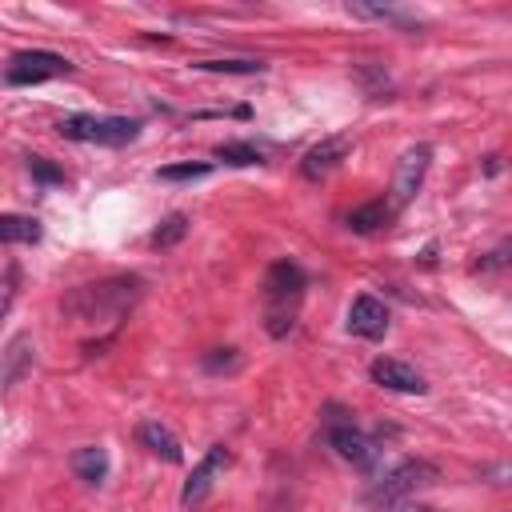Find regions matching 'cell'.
I'll use <instances>...</instances> for the list:
<instances>
[{
  "instance_id": "cell-5",
  "label": "cell",
  "mask_w": 512,
  "mask_h": 512,
  "mask_svg": "<svg viewBox=\"0 0 512 512\" xmlns=\"http://www.w3.org/2000/svg\"><path fill=\"white\" fill-rule=\"evenodd\" d=\"M336 412V408H332ZM328 444L352 464V468H360V472H372L376 468V460H380V444L352 420V416H344V412H336V416H328Z\"/></svg>"
},
{
  "instance_id": "cell-22",
  "label": "cell",
  "mask_w": 512,
  "mask_h": 512,
  "mask_svg": "<svg viewBox=\"0 0 512 512\" xmlns=\"http://www.w3.org/2000/svg\"><path fill=\"white\" fill-rule=\"evenodd\" d=\"M200 364H204V372H212V376H220V372H236V368H240V352H236V348H212Z\"/></svg>"
},
{
  "instance_id": "cell-24",
  "label": "cell",
  "mask_w": 512,
  "mask_h": 512,
  "mask_svg": "<svg viewBox=\"0 0 512 512\" xmlns=\"http://www.w3.org/2000/svg\"><path fill=\"white\" fill-rule=\"evenodd\" d=\"M504 260H508V244H500V248H496V252H488V260H480V264H476V268H480V272H488V268H500V264H504Z\"/></svg>"
},
{
  "instance_id": "cell-16",
  "label": "cell",
  "mask_w": 512,
  "mask_h": 512,
  "mask_svg": "<svg viewBox=\"0 0 512 512\" xmlns=\"http://www.w3.org/2000/svg\"><path fill=\"white\" fill-rule=\"evenodd\" d=\"M40 240V220L20 216V212H0V244H36Z\"/></svg>"
},
{
  "instance_id": "cell-12",
  "label": "cell",
  "mask_w": 512,
  "mask_h": 512,
  "mask_svg": "<svg viewBox=\"0 0 512 512\" xmlns=\"http://www.w3.org/2000/svg\"><path fill=\"white\" fill-rule=\"evenodd\" d=\"M32 364H36V344H32L28 332H16V336L8 340V348L0 352V384H4V388L20 384V380L32 372Z\"/></svg>"
},
{
  "instance_id": "cell-25",
  "label": "cell",
  "mask_w": 512,
  "mask_h": 512,
  "mask_svg": "<svg viewBox=\"0 0 512 512\" xmlns=\"http://www.w3.org/2000/svg\"><path fill=\"white\" fill-rule=\"evenodd\" d=\"M12 296H16V276H8V280L0 284V316L8 312V304H12Z\"/></svg>"
},
{
  "instance_id": "cell-6",
  "label": "cell",
  "mask_w": 512,
  "mask_h": 512,
  "mask_svg": "<svg viewBox=\"0 0 512 512\" xmlns=\"http://www.w3.org/2000/svg\"><path fill=\"white\" fill-rule=\"evenodd\" d=\"M72 64L60 56V52H48V48H24L8 60L4 68V80L16 84V88H32V84H44V80H56V76H68Z\"/></svg>"
},
{
  "instance_id": "cell-15",
  "label": "cell",
  "mask_w": 512,
  "mask_h": 512,
  "mask_svg": "<svg viewBox=\"0 0 512 512\" xmlns=\"http://www.w3.org/2000/svg\"><path fill=\"white\" fill-rule=\"evenodd\" d=\"M72 472H76L84 484H104V480H108V452H104L100 444L76 448V452H72Z\"/></svg>"
},
{
  "instance_id": "cell-11",
  "label": "cell",
  "mask_w": 512,
  "mask_h": 512,
  "mask_svg": "<svg viewBox=\"0 0 512 512\" xmlns=\"http://www.w3.org/2000/svg\"><path fill=\"white\" fill-rule=\"evenodd\" d=\"M348 332L352 336H364V340H380L388 332V308H384V300L360 292L348 304Z\"/></svg>"
},
{
  "instance_id": "cell-18",
  "label": "cell",
  "mask_w": 512,
  "mask_h": 512,
  "mask_svg": "<svg viewBox=\"0 0 512 512\" xmlns=\"http://www.w3.org/2000/svg\"><path fill=\"white\" fill-rule=\"evenodd\" d=\"M208 172H212V164H204V160H180V164H164V168H156V180L188 184V180H204Z\"/></svg>"
},
{
  "instance_id": "cell-13",
  "label": "cell",
  "mask_w": 512,
  "mask_h": 512,
  "mask_svg": "<svg viewBox=\"0 0 512 512\" xmlns=\"http://www.w3.org/2000/svg\"><path fill=\"white\" fill-rule=\"evenodd\" d=\"M136 440H140L152 456H164L168 464H180V460H184V444H180V436H176L168 424H160V420H144V424L136 428Z\"/></svg>"
},
{
  "instance_id": "cell-19",
  "label": "cell",
  "mask_w": 512,
  "mask_h": 512,
  "mask_svg": "<svg viewBox=\"0 0 512 512\" xmlns=\"http://www.w3.org/2000/svg\"><path fill=\"white\" fill-rule=\"evenodd\" d=\"M192 68H200V72H224V76H260L268 64L264 60H196Z\"/></svg>"
},
{
  "instance_id": "cell-9",
  "label": "cell",
  "mask_w": 512,
  "mask_h": 512,
  "mask_svg": "<svg viewBox=\"0 0 512 512\" xmlns=\"http://www.w3.org/2000/svg\"><path fill=\"white\" fill-rule=\"evenodd\" d=\"M348 156H352V136H348V132H332V136L316 140V144L300 156V176H304V180H324V176H332Z\"/></svg>"
},
{
  "instance_id": "cell-8",
  "label": "cell",
  "mask_w": 512,
  "mask_h": 512,
  "mask_svg": "<svg viewBox=\"0 0 512 512\" xmlns=\"http://www.w3.org/2000/svg\"><path fill=\"white\" fill-rule=\"evenodd\" d=\"M228 464H232V452H228V444H212V448H208V452L196 460V468L188 472V480H184V488H180V508L196 512V508L208 500V492H212L216 476H220Z\"/></svg>"
},
{
  "instance_id": "cell-10",
  "label": "cell",
  "mask_w": 512,
  "mask_h": 512,
  "mask_svg": "<svg viewBox=\"0 0 512 512\" xmlns=\"http://www.w3.org/2000/svg\"><path fill=\"white\" fill-rule=\"evenodd\" d=\"M368 376H372V384H380V388H388V392H408V396L428 392L424 376H420L412 364L396 360V356H376V360L368 364Z\"/></svg>"
},
{
  "instance_id": "cell-23",
  "label": "cell",
  "mask_w": 512,
  "mask_h": 512,
  "mask_svg": "<svg viewBox=\"0 0 512 512\" xmlns=\"http://www.w3.org/2000/svg\"><path fill=\"white\" fill-rule=\"evenodd\" d=\"M28 172H32L36 184H64V168H56L44 156H28Z\"/></svg>"
},
{
  "instance_id": "cell-7",
  "label": "cell",
  "mask_w": 512,
  "mask_h": 512,
  "mask_svg": "<svg viewBox=\"0 0 512 512\" xmlns=\"http://www.w3.org/2000/svg\"><path fill=\"white\" fill-rule=\"evenodd\" d=\"M428 164H432V144H412L404 148V156L396 160V172H392V196H388V208L400 212L404 204H412V196L424 188V176H428Z\"/></svg>"
},
{
  "instance_id": "cell-21",
  "label": "cell",
  "mask_w": 512,
  "mask_h": 512,
  "mask_svg": "<svg viewBox=\"0 0 512 512\" xmlns=\"http://www.w3.org/2000/svg\"><path fill=\"white\" fill-rule=\"evenodd\" d=\"M348 12L360 16V20H384V24H400V28L412 24V16L392 8V4H348Z\"/></svg>"
},
{
  "instance_id": "cell-2",
  "label": "cell",
  "mask_w": 512,
  "mask_h": 512,
  "mask_svg": "<svg viewBox=\"0 0 512 512\" xmlns=\"http://www.w3.org/2000/svg\"><path fill=\"white\" fill-rule=\"evenodd\" d=\"M304 288H308V276L296 260H276L264 272V332L272 340L292 336V328L300 320Z\"/></svg>"
},
{
  "instance_id": "cell-20",
  "label": "cell",
  "mask_w": 512,
  "mask_h": 512,
  "mask_svg": "<svg viewBox=\"0 0 512 512\" xmlns=\"http://www.w3.org/2000/svg\"><path fill=\"white\" fill-rule=\"evenodd\" d=\"M184 232H188V216H184V212H172V216L160 220V228L148 236V244H152V248H172V244L184 240Z\"/></svg>"
},
{
  "instance_id": "cell-4",
  "label": "cell",
  "mask_w": 512,
  "mask_h": 512,
  "mask_svg": "<svg viewBox=\"0 0 512 512\" xmlns=\"http://www.w3.org/2000/svg\"><path fill=\"white\" fill-rule=\"evenodd\" d=\"M436 476H440L436 464H428V460H404V464H396L388 476H380V480L368 488V504L380 508V512H388V508L404 504L408 496H416L420 488H428Z\"/></svg>"
},
{
  "instance_id": "cell-14",
  "label": "cell",
  "mask_w": 512,
  "mask_h": 512,
  "mask_svg": "<svg viewBox=\"0 0 512 512\" xmlns=\"http://www.w3.org/2000/svg\"><path fill=\"white\" fill-rule=\"evenodd\" d=\"M392 208H388V200H368V204H360V208H352L348 212V228L352 232H360V236H372V232H380V228H388L392 224Z\"/></svg>"
},
{
  "instance_id": "cell-17",
  "label": "cell",
  "mask_w": 512,
  "mask_h": 512,
  "mask_svg": "<svg viewBox=\"0 0 512 512\" xmlns=\"http://www.w3.org/2000/svg\"><path fill=\"white\" fill-rule=\"evenodd\" d=\"M216 160H224L232 168H252V164H264V152L248 140H224V144H216Z\"/></svg>"
},
{
  "instance_id": "cell-3",
  "label": "cell",
  "mask_w": 512,
  "mask_h": 512,
  "mask_svg": "<svg viewBox=\"0 0 512 512\" xmlns=\"http://www.w3.org/2000/svg\"><path fill=\"white\" fill-rule=\"evenodd\" d=\"M56 132L76 144H100V148H124L140 136V120L132 116H96V112H72L56 120Z\"/></svg>"
},
{
  "instance_id": "cell-1",
  "label": "cell",
  "mask_w": 512,
  "mask_h": 512,
  "mask_svg": "<svg viewBox=\"0 0 512 512\" xmlns=\"http://www.w3.org/2000/svg\"><path fill=\"white\" fill-rule=\"evenodd\" d=\"M136 300H140V280L136 276H112V280L80 284L76 292H68L64 312L76 324H120Z\"/></svg>"
}]
</instances>
